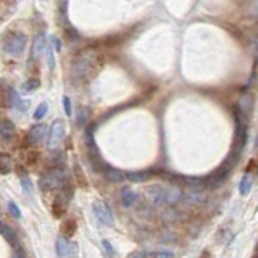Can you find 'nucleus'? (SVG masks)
Segmentation results:
<instances>
[{"mask_svg":"<svg viewBox=\"0 0 258 258\" xmlns=\"http://www.w3.org/2000/svg\"><path fill=\"white\" fill-rule=\"evenodd\" d=\"M47 60H49V68L50 70H54L55 68V58H54V47L49 45L47 47Z\"/></svg>","mask_w":258,"mask_h":258,"instance_id":"obj_25","label":"nucleus"},{"mask_svg":"<svg viewBox=\"0 0 258 258\" xmlns=\"http://www.w3.org/2000/svg\"><path fill=\"white\" fill-rule=\"evenodd\" d=\"M250 191H252V176L250 174H245L242 179H240L239 192L242 194V196H247Z\"/></svg>","mask_w":258,"mask_h":258,"instance_id":"obj_19","label":"nucleus"},{"mask_svg":"<svg viewBox=\"0 0 258 258\" xmlns=\"http://www.w3.org/2000/svg\"><path fill=\"white\" fill-rule=\"evenodd\" d=\"M74 231H76V221L74 220H65L63 221V225H61L63 237H70Z\"/></svg>","mask_w":258,"mask_h":258,"instance_id":"obj_18","label":"nucleus"},{"mask_svg":"<svg viewBox=\"0 0 258 258\" xmlns=\"http://www.w3.org/2000/svg\"><path fill=\"white\" fill-rule=\"evenodd\" d=\"M237 108H239L240 115L244 116V119L247 121L252 115V110H254V99H252V95H244L242 99H240V103Z\"/></svg>","mask_w":258,"mask_h":258,"instance_id":"obj_11","label":"nucleus"},{"mask_svg":"<svg viewBox=\"0 0 258 258\" xmlns=\"http://www.w3.org/2000/svg\"><path fill=\"white\" fill-rule=\"evenodd\" d=\"M94 213L95 216L99 218V221H102L103 225H107V226H113V223H115V218H113V213H112V210H110V206H108L105 202H95L94 203Z\"/></svg>","mask_w":258,"mask_h":258,"instance_id":"obj_7","label":"nucleus"},{"mask_svg":"<svg viewBox=\"0 0 258 258\" xmlns=\"http://www.w3.org/2000/svg\"><path fill=\"white\" fill-rule=\"evenodd\" d=\"M63 107H65V113L68 115V116H71V100L68 95L63 97Z\"/></svg>","mask_w":258,"mask_h":258,"instance_id":"obj_26","label":"nucleus"},{"mask_svg":"<svg viewBox=\"0 0 258 258\" xmlns=\"http://www.w3.org/2000/svg\"><path fill=\"white\" fill-rule=\"evenodd\" d=\"M252 42H254V49H255V50H254V52H255V60L258 61V39L255 37Z\"/></svg>","mask_w":258,"mask_h":258,"instance_id":"obj_32","label":"nucleus"},{"mask_svg":"<svg viewBox=\"0 0 258 258\" xmlns=\"http://www.w3.org/2000/svg\"><path fill=\"white\" fill-rule=\"evenodd\" d=\"M39 87H41V81H39V79H36V78H29L25 84H23V90H25V92H28V94L34 92V90L39 89Z\"/></svg>","mask_w":258,"mask_h":258,"instance_id":"obj_20","label":"nucleus"},{"mask_svg":"<svg viewBox=\"0 0 258 258\" xmlns=\"http://www.w3.org/2000/svg\"><path fill=\"white\" fill-rule=\"evenodd\" d=\"M0 163H2V173L3 174H7L8 171H11V168H13V166H11V158L5 153L0 155Z\"/></svg>","mask_w":258,"mask_h":258,"instance_id":"obj_21","label":"nucleus"},{"mask_svg":"<svg viewBox=\"0 0 258 258\" xmlns=\"http://www.w3.org/2000/svg\"><path fill=\"white\" fill-rule=\"evenodd\" d=\"M89 118H90V110H89V108L87 107L79 108V110L76 112V124H78V128H84V126H87Z\"/></svg>","mask_w":258,"mask_h":258,"instance_id":"obj_16","label":"nucleus"},{"mask_svg":"<svg viewBox=\"0 0 258 258\" xmlns=\"http://www.w3.org/2000/svg\"><path fill=\"white\" fill-rule=\"evenodd\" d=\"M128 258H147V254L145 252H142V250H137V252H133Z\"/></svg>","mask_w":258,"mask_h":258,"instance_id":"obj_28","label":"nucleus"},{"mask_svg":"<svg viewBox=\"0 0 258 258\" xmlns=\"http://www.w3.org/2000/svg\"><path fill=\"white\" fill-rule=\"evenodd\" d=\"M103 173H105L107 179L110 181V182H115V184H116V182H121V181L126 179V174L121 173L119 170H115L113 166H105V168H103Z\"/></svg>","mask_w":258,"mask_h":258,"instance_id":"obj_13","label":"nucleus"},{"mask_svg":"<svg viewBox=\"0 0 258 258\" xmlns=\"http://www.w3.org/2000/svg\"><path fill=\"white\" fill-rule=\"evenodd\" d=\"M44 50H47L45 49V36L44 34H37L32 41V57L34 58H39Z\"/></svg>","mask_w":258,"mask_h":258,"instance_id":"obj_14","label":"nucleus"},{"mask_svg":"<svg viewBox=\"0 0 258 258\" xmlns=\"http://www.w3.org/2000/svg\"><path fill=\"white\" fill-rule=\"evenodd\" d=\"M45 136H47V124H42V123L34 124L29 129V133H28V142H29L31 145H37L44 141Z\"/></svg>","mask_w":258,"mask_h":258,"instance_id":"obj_9","label":"nucleus"},{"mask_svg":"<svg viewBox=\"0 0 258 258\" xmlns=\"http://www.w3.org/2000/svg\"><path fill=\"white\" fill-rule=\"evenodd\" d=\"M137 200V196L136 194L131 191L129 187H123V191H121V202L126 205V206H131L134 202Z\"/></svg>","mask_w":258,"mask_h":258,"instance_id":"obj_17","label":"nucleus"},{"mask_svg":"<svg viewBox=\"0 0 258 258\" xmlns=\"http://www.w3.org/2000/svg\"><path fill=\"white\" fill-rule=\"evenodd\" d=\"M155 258H173V254L171 252H157Z\"/></svg>","mask_w":258,"mask_h":258,"instance_id":"obj_29","label":"nucleus"},{"mask_svg":"<svg viewBox=\"0 0 258 258\" xmlns=\"http://www.w3.org/2000/svg\"><path fill=\"white\" fill-rule=\"evenodd\" d=\"M21 187L23 191H25L26 194H31L32 192V182L28 176H21Z\"/></svg>","mask_w":258,"mask_h":258,"instance_id":"obj_23","label":"nucleus"},{"mask_svg":"<svg viewBox=\"0 0 258 258\" xmlns=\"http://www.w3.org/2000/svg\"><path fill=\"white\" fill-rule=\"evenodd\" d=\"M2 236H3V239L7 240L10 245H13V249L21 247V245H20V239H18V236H16L15 229L10 228L7 223H2Z\"/></svg>","mask_w":258,"mask_h":258,"instance_id":"obj_10","label":"nucleus"},{"mask_svg":"<svg viewBox=\"0 0 258 258\" xmlns=\"http://www.w3.org/2000/svg\"><path fill=\"white\" fill-rule=\"evenodd\" d=\"M13 258H26V254L23 247H18V249H13Z\"/></svg>","mask_w":258,"mask_h":258,"instance_id":"obj_27","label":"nucleus"},{"mask_svg":"<svg viewBox=\"0 0 258 258\" xmlns=\"http://www.w3.org/2000/svg\"><path fill=\"white\" fill-rule=\"evenodd\" d=\"M63 136H65V123L63 119H55L50 126V134H49V147L55 148L57 145L60 144Z\"/></svg>","mask_w":258,"mask_h":258,"instance_id":"obj_6","label":"nucleus"},{"mask_svg":"<svg viewBox=\"0 0 258 258\" xmlns=\"http://www.w3.org/2000/svg\"><path fill=\"white\" fill-rule=\"evenodd\" d=\"M65 171L61 168H54L47 171V173H44L41 176V181H39V184H41V189L42 191H54V189L60 187L65 184Z\"/></svg>","mask_w":258,"mask_h":258,"instance_id":"obj_4","label":"nucleus"},{"mask_svg":"<svg viewBox=\"0 0 258 258\" xmlns=\"http://www.w3.org/2000/svg\"><path fill=\"white\" fill-rule=\"evenodd\" d=\"M250 7H252V15H254V16H257V18H258V2H252L250 3Z\"/></svg>","mask_w":258,"mask_h":258,"instance_id":"obj_31","label":"nucleus"},{"mask_svg":"<svg viewBox=\"0 0 258 258\" xmlns=\"http://www.w3.org/2000/svg\"><path fill=\"white\" fill-rule=\"evenodd\" d=\"M47 110H49V107H47V103H41V105H39L37 108H36V112H34V119H42L45 115H47Z\"/></svg>","mask_w":258,"mask_h":258,"instance_id":"obj_22","label":"nucleus"},{"mask_svg":"<svg viewBox=\"0 0 258 258\" xmlns=\"http://www.w3.org/2000/svg\"><path fill=\"white\" fill-rule=\"evenodd\" d=\"M147 199L148 202L153 203V205H163L166 203V189L162 186H150L147 187Z\"/></svg>","mask_w":258,"mask_h":258,"instance_id":"obj_8","label":"nucleus"},{"mask_svg":"<svg viewBox=\"0 0 258 258\" xmlns=\"http://www.w3.org/2000/svg\"><path fill=\"white\" fill-rule=\"evenodd\" d=\"M28 45V37L25 32L21 31H15L10 32L3 41V50L7 52L8 55L15 57V58H20L23 57Z\"/></svg>","mask_w":258,"mask_h":258,"instance_id":"obj_3","label":"nucleus"},{"mask_svg":"<svg viewBox=\"0 0 258 258\" xmlns=\"http://www.w3.org/2000/svg\"><path fill=\"white\" fill-rule=\"evenodd\" d=\"M239 157H240V155H237V153H231V155H229V157L225 160V162L221 163V166H218L216 171H213L211 174L206 176V177H205V181H206V189L213 191V189H218V187H221L223 184H225L226 179H228V176L231 174V171L234 170V166L237 165Z\"/></svg>","mask_w":258,"mask_h":258,"instance_id":"obj_1","label":"nucleus"},{"mask_svg":"<svg viewBox=\"0 0 258 258\" xmlns=\"http://www.w3.org/2000/svg\"><path fill=\"white\" fill-rule=\"evenodd\" d=\"M95 65V54L94 52H84L74 60L73 65V81L74 83H81L84 79H87V76L92 71V66Z\"/></svg>","mask_w":258,"mask_h":258,"instance_id":"obj_2","label":"nucleus"},{"mask_svg":"<svg viewBox=\"0 0 258 258\" xmlns=\"http://www.w3.org/2000/svg\"><path fill=\"white\" fill-rule=\"evenodd\" d=\"M102 245H103V249L108 252V255H113V249H112V245H110V242H108V240H103Z\"/></svg>","mask_w":258,"mask_h":258,"instance_id":"obj_30","label":"nucleus"},{"mask_svg":"<svg viewBox=\"0 0 258 258\" xmlns=\"http://www.w3.org/2000/svg\"><path fill=\"white\" fill-rule=\"evenodd\" d=\"M153 176V170H145V171H129L126 173V179L133 182H145Z\"/></svg>","mask_w":258,"mask_h":258,"instance_id":"obj_12","label":"nucleus"},{"mask_svg":"<svg viewBox=\"0 0 258 258\" xmlns=\"http://www.w3.org/2000/svg\"><path fill=\"white\" fill-rule=\"evenodd\" d=\"M8 211L13 218H21V210L18 208V205H16L13 200H10L8 202Z\"/></svg>","mask_w":258,"mask_h":258,"instance_id":"obj_24","label":"nucleus"},{"mask_svg":"<svg viewBox=\"0 0 258 258\" xmlns=\"http://www.w3.org/2000/svg\"><path fill=\"white\" fill-rule=\"evenodd\" d=\"M55 252L58 258H74L76 257V252H78V247L76 244L71 242L68 237H58L57 239V244H55Z\"/></svg>","mask_w":258,"mask_h":258,"instance_id":"obj_5","label":"nucleus"},{"mask_svg":"<svg viewBox=\"0 0 258 258\" xmlns=\"http://www.w3.org/2000/svg\"><path fill=\"white\" fill-rule=\"evenodd\" d=\"M13 134H15V124L10 119H2V123H0V137H2V141L11 139Z\"/></svg>","mask_w":258,"mask_h":258,"instance_id":"obj_15","label":"nucleus"},{"mask_svg":"<svg viewBox=\"0 0 258 258\" xmlns=\"http://www.w3.org/2000/svg\"><path fill=\"white\" fill-rule=\"evenodd\" d=\"M252 258H258V244H257V247H255V252H254V257Z\"/></svg>","mask_w":258,"mask_h":258,"instance_id":"obj_33","label":"nucleus"}]
</instances>
